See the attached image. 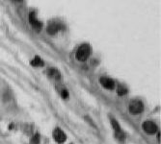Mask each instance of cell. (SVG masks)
<instances>
[{"mask_svg":"<svg viewBox=\"0 0 161 144\" xmlns=\"http://www.w3.org/2000/svg\"><path fill=\"white\" fill-rule=\"evenodd\" d=\"M144 110V104L139 100H134L132 102H130L129 105V112L132 115H137L143 113Z\"/></svg>","mask_w":161,"mask_h":144,"instance_id":"1","label":"cell"},{"mask_svg":"<svg viewBox=\"0 0 161 144\" xmlns=\"http://www.w3.org/2000/svg\"><path fill=\"white\" fill-rule=\"evenodd\" d=\"M90 56V46L88 44H83L79 47L76 52V59L80 62L86 61Z\"/></svg>","mask_w":161,"mask_h":144,"instance_id":"2","label":"cell"},{"mask_svg":"<svg viewBox=\"0 0 161 144\" xmlns=\"http://www.w3.org/2000/svg\"><path fill=\"white\" fill-rule=\"evenodd\" d=\"M142 129L148 135H154V134L157 133V131H158L156 124L150 120L144 121L142 124Z\"/></svg>","mask_w":161,"mask_h":144,"instance_id":"3","label":"cell"},{"mask_svg":"<svg viewBox=\"0 0 161 144\" xmlns=\"http://www.w3.org/2000/svg\"><path fill=\"white\" fill-rule=\"evenodd\" d=\"M52 137H53L54 141L58 144H63L67 140V136H66L65 132L60 128H56L53 133H52Z\"/></svg>","mask_w":161,"mask_h":144,"instance_id":"4","label":"cell"},{"mask_svg":"<svg viewBox=\"0 0 161 144\" xmlns=\"http://www.w3.org/2000/svg\"><path fill=\"white\" fill-rule=\"evenodd\" d=\"M100 83L101 86H102L104 88H106V89H113V88L115 87L114 81L112 79H110V78H106V77L100 78Z\"/></svg>","mask_w":161,"mask_h":144,"instance_id":"5","label":"cell"},{"mask_svg":"<svg viewBox=\"0 0 161 144\" xmlns=\"http://www.w3.org/2000/svg\"><path fill=\"white\" fill-rule=\"evenodd\" d=\"M114 136H115V138L119 140L120 142H124V140L126 138V136L123 131H119V132H114Z\"/></svg>","mask_w":161,"mask_h":144,"instance_id":"6","label":"cell"},{"mask_svg":"<svg viewBox=\"0 0 161 144\" xmlns=\"http://www.w3.org/2000/svg\"><path fill=\"white\" fill-rule=\"evenodd\" d=\"M60 28H61L60 25H59L58 23H54V22H53V23L49 24V26H48V32L51 33V34H55V33L60 30Z\"/></svg>","mask_w":161,"mask_h":144,"instance_id":"7","label":"cell"},{"mask_svg":"<svg viewBox=\"0 0 161 144\" xmlns=\"http://www.w3.org/2000/svg\"><path fill=\"white\" fill-rule=\"evenodd\" d=\"M29 17H30V18H29V20H30V23L34 26V27H36V28H40L41 27V23L39 22L38 19L36 18V16L34 15V14H31Z\"/></svg>","mask_w":161,"mask_h":144,"instance_id":"8","label":"cell"},{"mask_svg":"<svg viewBox=\"0 0 161 144\" xmlns=\"http://www.w3.org/2000/svg\"><path fill=\"white\" fill-rule=\"evenodd\" d=\"M41 143V136L39 134H35L34 136L31 137L30 144H40Z\"/></svg>","mask_w":161,"mask_h":144,"instance_id":"9","label":"cell"},{"mask_svg":"<svg viewBox=\"0 0 161 144\" xmlns=\"http://www.w3.org/2000/svg\"><path fill=\"white\" fill-rule=\"evenodd\" d=\"M111 125H112V128H113V130H114V132H119V131L121 130L120 124L117 122V120L111 119Z\"/></svg>","mask_w":161,"mask_h":144,"instance_id":"10","label":"cell"},{"mask_svg":"<svg viewBox=\"0 0 161 144\" xmlns=\"http://www.w3.org/2000/svg\"><path fill=\"white\" fill-rule=\"evenodd\" d=\"M31 64H32V65H34V66H42V65L44 64L42 61L39 57H36L34 60L32 61Z\"/></svg>","mask_w":161,"mask_h":144,"instance_id":"11","label":"cell"},{"mask_svg":"<svg viewBox=\"0 0 161 144\" xmlns=\"http://www.w3.org/2000/svg\"><path fill=\"white\" fill-rule=\"evenodd\" d=\"M126 93H127V89L126 87H124L121 86H120L119 87H118V94H119V95L123 96V95H124V94H126Z\"/></svg>","mask_w":161,"mask_h":144,"instance_id":"12","label":"cell"},{"mask_svg":"<svg viewBox=\"0 0 161 144\" xmlns=\"http://www.w3.org/2000/svg\"><path fill=\"white\" fill-rule=\"evenodd\" d=\"M49 75H50V77L55 78V79H59V78H60V74H59V72L57 70H54V69H52L50 71Z\"/></svg>","mask_w":161,"mask_h":144,"instance_id":"13","label":"cell"},{"mask_svg":"<svg viewBox=\"0 0 161 144\" xmlns=\"http://www.w3.org/2000/svg\"><path fill=\"white\" fill-rule=\"evenodd\" d=\"M60 94H61V96L64 98V99H68V90L66 89V88H63L61 91H60Z\"/></svg>","mask_w":161,"mask_h":144,"instance_id":"14","label":"cell"},{"mask_svg":"<svg viewBox=\"0 0 161 144\" xmlns=\"http://www.w3.org/2000/svg\"><path fill=\"white\" fill-rule=\"evenodd\" d=\"M70 144H73V143H70Z\"/></svg>","mask_w":161,"mask_h":144,"instance_id":"15","label":"cell"}]
</instances>
